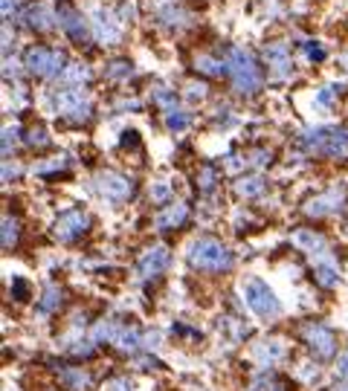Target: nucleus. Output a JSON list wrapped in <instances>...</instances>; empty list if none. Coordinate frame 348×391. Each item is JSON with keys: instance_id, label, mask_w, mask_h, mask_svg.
Wrapping results in <instances>:
<instances>
[{"instance_id": "2f4dec72", "label": "nucleus", "mask_w": 348, "mask_h": 391, "mask_svg": "<svg viewBox=\"0 0 348 391\" xmlns=\"http://www.w3.org/2000/svg\"><path fill=\"white\" fill-rule=\"evenodd\" d=\"M302 56L308 58V61H322L325 58V47L319 41H304L302 43Z\"/></svg>"}, {"instance_id": "7ed1b4c3", "label": "nucleus", "mask_w": 348, "mask_h": 391, "mask_svg": "<svg viewBox=\"0 0 348 391\" xmlns=\"http://www.w3.org/2000/svg\"><path fill=\"white\" fill-rule=\"evenodd\" d=\"M302 148L308 154L328 157V160L348 157V130L345 127H328V125L311 127V130H304Z\"/></svg>"}, {"instance_id": "dca6fc26", "label": "nucleus", "mask_w": 348, "mask_h": 391, "mask_svg": "<svg viewBox=\"0 0 348 391\" xmlns=\"http://www.w3.org/2000/svg\"><path fill=\"white\" fill-rule=\"evenodd\" d=\"M293 244H296L299 249H304L308 255H314V261L328 258V244H325V238H322L317 229H296V232H293Z\"/></svg>"}, {"instance_id": "6ab92c4d", "label": "nucleus", "mask_w": 348, "mask_h": 391, "mask_svg": "<svg viewBox=\"0 0 348 391\" xmlns=\"http://www.w3.org/2000/svg\"><path fill=\"white\" fill-rule=\"evenodd\" d=\"M267 192V180L261 177V174H250V177H241L235 183V194L238 197H247V200H255Z\"/></svg>"}, {"instance_id": "a878e982", "label": "nucleus", "mask_w": 348, "mask_h": 391, "mask_svg": "<svg viewBox=\"0 0 348 391\" xmlns=\"http://www.w3.org/2000/svg\"><path fill=\"white\" fill-rule=\"evenodd\" d=\"M195 70L203 75H224L227 73V61H218L212 56H198L195 58Z\"/></svg>"}, {"instance_id": "1a4fd4ad", "label": "nucleus", "mask_w": 348, "mask_h": 391, "mask_svg": "<svg viewBox=\"0 0 348 391\" xmlns=\"http://www.w3.org/2000/svg\"><path fill=\"white\" fill-rule=\"evenodd\" d=\"M96 189L111 203H125L130 194H134V183L119 171H99L96 174Z\"/></svg>"}, {"instance_id": "b1692460", "label": "nucleus", "mask_w": 348, "mask_h": 391, "mask_svg": "<svg viewBox=\"0 0 348 391\" xmlns=\"http://www.w3.org/2000/svg\"><path fill=\"white\" fill-rule=\"evenodd\" d=\"M61 382L70 391H84L87 385H91V374H87L84 368H64L61 371Z\"/></svg>"}, {"instance_id": "f3484780", "label": "nucleus", "mask_w": 348, "mask_h": 391, "mask_svg": "<svg viewBox=\"0 0 348 391\" xmlns=\"http://www.w3.org/2000/svg\"><path fill=\"white\" fill-rule=\"evenodd\" d=\"M186 221H189V206H186V203H171L168 209H163V212L157 214L154 226H157L160 232H171V229H180Z\"/></svg>"}, {"instance_id": "bb28decb", "label": "nucleus", "mask_w": 348, "mask_h": 391, "mask_svg": "<svg viewBox=\"0 0 348 391\" xmlns=\"http://www.w3.org/2000/svg\"><path fill=\"white\" fill-rule=\"evenodd\" d=\"M130 73H134V64H130L128 58H113V61L105 64V75L108 78L122 81V78H130Z\"/></svg>"}, {"instance_id": "c85d7f7f", "label": "nucleus", "mask_w": 348, "mask_h": 391, "mask_svg": "<svg viewBox=\"0 0 348 391\" xmlns=\"http://www.w3.org/2000/svg\"><path fill=\"white\" fill-rule=\"evenodd\" d=\"M67 157L61 154V157H56V160H47V162H38L35 165V174H38V177H50V174H58V171H64L67 168Z\"/></svg>"}, {"instance_id": "cd10ccee", "label": "nucleus", "mask_w": 348, "mask_h": 391, "mask_svg": "<svg viewBox=\"0 0 348 391\" xmlns=\"http://www.w3.org/2000/svg\"><path fill=\"white\" fill-rule=\"evenodd\" d=\"M21 238V224L12 214H4V249H12Z\"/></svg>"}, {"instance_id": "ddd939ff", "label": "nucleus", "mask_w": 348, "mask_h": 391, "mask_svg": "<svg viewBox=\"0 0 348 391\" xmlns=\"http://www.w3.org/2000/svg\"><path fill=\"white\" fill-rule=\"evenodd\" d=\"M250 357H252L261 368H270V365H276V363H282V360L287 357V345H285L282 339H258V342H252V348H250Z\"/></svg>"}, {"instance_id": "20e7f679", "label": "nucleus", "mask_w": 348, "mask_h": 391, "mask_svg": "<svg viewBox=\"0 0 348 391\" xmlns=\"http://www.w3.org/2000/svg\"><path fill=\"white\" fill-rule=\"evenodd\" d=\"M241 296H244V304L258 316V319H265V322H276L282 316V301L279 296L270 290L267 281H261L255 276L244 278L241 281Z\"/></svg>"}, {"instance_id": "e433bc0d", "label": "nucleus", "mask_w": 348, "mask_h": 391, "mask_svg": "<svg viewBox=\"0 0 348 391\" xmlns=\"http://www.w3.org/2000/svg\"><path fill=\"white\" fill-rule=\"evenodd\" d=\"M299 377H302L304 382H317V380H319V365H314V363H304V365L299 368Z\"/></svg>"}, {"instance_id": "f03ea898", "label": "nucleus", "mask_w": 348, "mask_h": 391, "mask_svg": "<svg viewBox=\"0 0 348 391\" xmlns=\"http://www.w3.org/2000/svg\"><path fill=\"white\" fill-rule=\"evenodd\" d=\"M227 73L232 78V87L241 96H255L261 90V84H265V75H261L258 61L247 50H241V47L230 50V56H227Z\"/></svg>"}, {"instance_id": "9d476101", "label": "nucleus", "mask_w": 348, "mask_h": 391, "mask_svg": "<svg viewBox=\"0 0 348 391\" xmlns=\"http://www.w3.org/2000/svg\"><path fill=\"white\" fill-rule=\"evenodd\" d=\"M345 200H348V194H345V189H328V192H322V194H317V197H311L308 203L302 206V212L308 214V217H328V214H337V212H342L345 209Z\"/></svg>"}, {"instance_id": "9b49d317", "label": "nucleus", "mask_w": 348, "mask_h": 391, "mask_svg": "<svg viewBox=\"0 0 348 391\" xmlns=\"http://www.w3.org/2000/svg\"><path fill=\"white\" fill-rule=\"evenodd\" d=\"M168 264H171V252H168V246L157 244V246H148V249L140 255V261H137V273H140V278L151 281V278H160V276L168 270Z\"/></svg>"}, {"instance_id": "4c0bfd02", "label": "nucleus", "mask_w": 348, "mask_h": 391, "mask_svg": "<svg viewBox=\"0 0 348 391\" xmlns=\"http://www.w3.org/2000/svg\"><path fill=\"white\" fill-rule=\"evenodd\" d=\"M198 183H200L203 192H212V189H215V171H212L209 165L200 171V180H198Z\"/></svg>"}, {"instance_id": "a211bd4d", "label": "nucleus", "mask_w": 348, "mask_h": 391, "mask_svg": "<svg viewBox=\"0 0 348 391\" xmlns=\"http://www.w3.org/2000/svg\"><path fill=\"white\" fill-rule=\"evenodd\" d=\"M26 24H29L32 29L47 32V29H53L56 24H61V15H58L50 4H35V6L26 12Z\"/></svg>"}, {"instance_id": "2eb2a0df", "label": "nucleus", "mask_w": 348, "mask_h": 391, "mask_svg": "<svg viewBox=\"0 0 348 391\" xmlns=\"http://www.w3.org/2000/svg\"><path fill=\"white\" fill-rule=\"evenodd\" d=\"M265 58L270 64V73L276 78H290L293 75V56L285 43H267L265 47Z\"/></svg>"}, {"instance_id": "a19ab883", "label": "nucleus", "mask_w": 348, "mask_h": 391, "mask_svg": "<svg viewBox=\"0 0 348 391\" xmlns=\"http://www.w3.org/2000/svg\"><path fill=\"white\" fill-rule=\"evenodd\" d=\"M337 374H339L342 380H348V345H345V351H342L339 360H337Z\"/></svg>"}, {"instance_id": "72a5a7b5", "label": "nucleus", "mask_w": 348, "mask_h": 391, "mask_svg": "<svg viewBox=\"0 0 348 391\" xmlns=\"http://www.w3.org/2000/svg\"><path fill=\"white\" fill-rule=\"evenodd\" d=\"M26 145H29V148H44V145H50V137H47V130L35 125V127L29 130V134H26Z\"/></svg>"}, {"instance_id": "393cba45", "label": "nucleus", "mask_w": 348, "mask_h": 391, "mask_svg": "<svg viewBox=\"0 0 348 391\" xmlns=\"http://www.w3.org/2000/svg\"><path fill=\"white\" fill-rule=\"evenodd\" d=\"M250 391H287V385H285V380H279L276 374L265 371V374H258V377L252 380V388H250Z\"/></svg>"}, {"instance_id": "423d86ee", "label": "nucleus", "mask_w": 348, "mask_h": 391, "mask_svg": "<svg viewBox=\"0 0 348 391\" xmlns=\"http://www.w3.org/2000/svg\"><path fill=\"white\" fill-rule=\"evenodd\" d=\"M24 67H26V73H32L38 78H56V75L64 73L67 58H64L61 50H50V47L35 43V47H29L24 53Z\"/></svg>"}, {"instance_id": "c756f323", "label": "nucleus", "mask_w": 348, "mask_h": 391, "mask_svg": "<svg viewBox=\"0 0 348 391\" xmlns=\"http://www.w3.org/2000/svg\"><path fill=\"white\" fill-rule=\"evenodd\" d=\"M148 197H151V203H157V206H165V203L171 200V186H168V183H163V180H157V183H151V189H148Z\"/></svg>"}, {"instance_id": "c03bdc74", "label": "nucleus", "mask_w": 348, "mask_h": 391, "mask_svg": "<svg viewBox=\"0 0 348 391\" xmlns=\"http://www.w3.org/2000/svg\"><path fill=\"white\" fill-rule=\"evenodd\" d=\"M334 391H348V382H337V388Z\"/></svg>"}, {"instance_id": "58836bf2", "label": "nucleus", "mask_w": 348, "mask_h": 391, "mask_svg": "<svg viewBox=\"0 0 348 391\" xmlns=\"http://www.w3.org/2000/svg\"><path fill=\"white\" fill-rule=\"evenodd\" d=\"M21 171H24V168H21L18 162H9V160H6V162H4V183H12V177H21Z\"/></svg>"}, {"instance_id": "f8f14e48", "label": "nucleus", "mask_w": 348, "mask_h": 391, "mask_svg": "<svg viewBox=\"0 0 348 391\" xmlns=\"http://www.w3.org/2000/svg\"><path fill=\"white\" fill-rule=\"evenodd\" d=\"M93 35L99 43H105V47H113V43L122 41V24L113 12L108 9H96L93 12Z\"/></svg>"}, {"instance_id": "37998d69", "label": "nucleus", "mask_w": 348, "mask_h": 391, "mask_svg": "<svg viewBox=\"0 0 348 391\" xmlns=\"http://www.w3.org/2000/svg\"><path fill=\"white\" fill-rule=\"evenodd\" d=\"M21 9V4H18V0H4V18L9 21L12 18V12H18Z\"/></svg>"}, {"instance_id": "f257e3e1", "label": "nucleus", "mask_w": 348, "mask_h": 391, "mask_svg": "<svg viewBox=\"0 0 348 391\" xmlns=\"http://www.w3.org/2000/svg\"><path fill=\"white\" fill-rule=\"evenodd\" d=\"M186 261L189 267L198 273H230L235 267V255L232 249L218 241V238H195L186 249Z\"/></svg>"}, {"instance_id": "6e6552de", "label": "nucleus", "mask_w": 348, "mask_h": 391, "mask_svg": "<svg viewBox=\"0 0 348 391\" xmlns=\"http://www.w3.org/2000/svg\"><path fill=\"white\" fill-rule=\"evenodd\" d=\"M302 339H304V345L311 348V354L317 360H322V363L337 354V336L322 322H308V325H304L302 328Z\"/></svg>"}, {"instance_id": "0eeeda50", "label": "nucleus", "mask_w": 348, "mask_h": 391, "mask_svg": "<svg viewBox=\"0 0 348 391\" xmlns=\"http://www.w3.org/2000/svg\"><path fill=\"white\" fill-rule=\"evenodd\" d=\"M91 214H87L84 209H67V212H61L58 214V221L53 224V235H56V241H61V244H73V241H78L81 235H87V229H91Z\"/></svg>"}, {"instance_id": "4468645a", "label": "nucleus", "mask_w": 348, "mask_h": 391, "mask_svg": "<svg viewBox=\"0 0 348 391\" xmlns=\"http://www.w3.org/2000/svg\"><path fill=\"white\" fill-rule=\"evenodd\" d=\"M61 29L67 32V38H70L73 43H78V47L91 43L93 26L87 24V18H84L81 12H76V9H64V12H61Z\"/></svg>"}, {"instance_id": "39448f33", "label": "nucleus", "mask_w": 348, "mask_h": 391, "mask_svg": "<svg viewBox=\"0 0 348 391\" xmlns=\"http://www.w3.org/2000/svg\"><path fill=\"white\" fill-rule=\"evenodd\" d=\"M53 108L58 116L73 119V122H87L93 116V102L87 96L84 87H58L53 93Z\"/></svg>"}, {"instance_id": "c9c22d12", "label": "nucleus", "mask_w": 348, "mask_h": 391, "mask_svg": "<svg viewBox=\"0 0 348 391\" xmlns=\"http://www.w3.org/2000/svg\"><path fill=\"white\" fill-rule=\"evenodd\" d=\"M105 391H134V380L130 377H113L105 382Z\"/></svg>"}, {"instance_id": "a18cd8bd", "label": "nucleus", "mask_w": 348, "mask_h": 391, "mask_svg": "<svg viewBox=\"0 0 348 391\" xmlns=\"http://www.w3.org/2000/svg\"><path fill=\"white\" fill-rule=\"evenodd\" d=\"M200 391H206V388H200Z\"/></svg>"}, {"instance_id": "f704fd0d", "label": "nucleus", "mask_w": 348, "mask_h": 391, "mask_svg": "<svg viewBox=\"0 0 348 391\" xmlns=\"http://www.w3.org/2000/svg\"><path fill=\"white\" fill-rule=\"evenodd\" d=\"M339 90H342V87H339V84H331V87H322V90L317 93V105H319V108H331Z\"/></svg>"}, {"instance_id": "473e14b6", "label": "nucleus", "mask_w": 348, "mask_h": 391, "mask_svg": "<svg viewBox=\"0 0 348 391\" xmlns=\"http://www.w3.org/2000/svg\"><path fill=\"white\" fill-rule=\"evenodd\" d=\"M183 96H186L189 102H200V99H206V84H203V81H186Z\"/></svg>"}, {"instance_id": "ea45409f", "label": "nucleus", "mask_w": 348, "mask_h": 391, "mask_svg": "<svg viewBox=\"0 0 348 391\" xmlns=\"http://www.w3.org/2000/svg\"><path fill=\"white\" fill-rule=\"evenodd\" d=\"M154 348H160V333L157 330L143 333V351H154Z\"/></svg>"}, {"instance_id": "4be33fe9", "label": "nucleus", "mask_w": 348, "mask_h": 391, "mask_svg": "<svg viewBox=\"0 0 348 391\" xmlns=\"http://www.w3.org/2000/svg\"><path fill=\"white\" fill-rule=\"evenodd\" d=\"M61 301H64V293H61V287L50 284L47 290H44V296L38 298V313H41V316H50V313H56V311L61 308Z\"/></svg>"}, {"instance_id": "aec40b11", "label": "nucleus", "mask_w": 348, "mask_h": 391, "mask_svg": "<svg viewBox=\"0 0 348 391\" xmlns=\"http://www.w3.org/2000/svg\"><path fill=\"white\" fill-rule=\"evenodd\" d=\"M314 278H317L319 287L331 290V287L339 284V270H337V264H334L331 258H319L317 264H314Z\"/></svg>"}, {"instance_id": "79ce46f5", "label": "nucleus", "mask_w": 348, "mask_h": 391, "mask_svg": "<svg viewBox=\"0 0 348 391\" xmlns=\"http://www.w3.org/2000/svg\"><path fill=\"white\" fill-rule=\"evenodd\" d=\"M18 293V298H26V293H29V287H26V281L24 278H15L12 281V296Z\"/></svg>"}, {"instance_id": "7c9ffc66", "label": "nucleus", "mask_w": 348, "mask_h": 391, "mask_svg": "<svg viewBox=\"0 0 348 391\" xmlns=\"http://www.w3.org/2000/svg\"><path fill=\"white\" fill-rule=\"evenodd\" d=\"M18 140H21V127L18 125H6L4 127V157L6 160L12 154V145H18Z\"/></svg>"}, {"instance_id": "412c9836", "label": "nucleus", "mask_w": 348, "mask_h": 391, "mask_svg": "<svg viewBox=\"0 0 348 391\" xmlns=\"http://www.w3.org/2000/svg\"><path fill=\"white\" fill-rule=\"evenodd\" d=\"M58 78L64 87H84V81H91V67L81 64V61H70Z\"/></svg>"}, {"instance_id": "5701e85b", "label": "nucleus", "mask_w": 348, "mask_h": 391, "mask_svg": "<svg viewBox=\"0 0 348 391\" xmlns=\"http://www.w3.org/2000/svg\"><path fill=\"white\" fill-rule=\"evenodd\" d=\"M189 125H192V116H189L183 108L174 105V108L165 110V127L171 130V134H183V130H186Z\"/></svg>"}]
</instances>
